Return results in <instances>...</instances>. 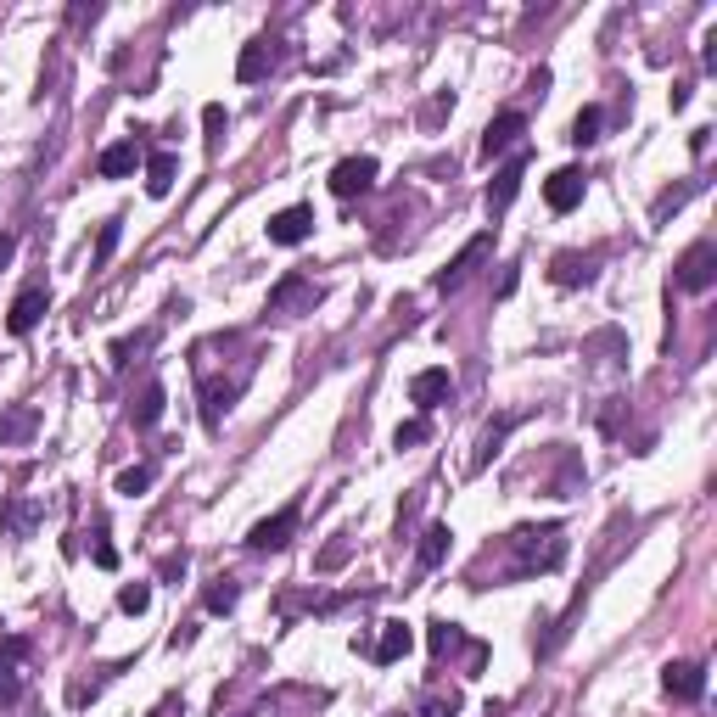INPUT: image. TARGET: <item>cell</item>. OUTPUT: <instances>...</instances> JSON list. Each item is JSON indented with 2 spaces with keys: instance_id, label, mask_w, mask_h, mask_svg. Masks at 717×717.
Returning <instances> with one entry per match:
<instances>
[{
  "instance_id": "44dd1931",
  "label": "cell",
  "mask_w": 717,
  "mask_h": 717,
  "mask_svg": "<svg viewBox=\"0 0 717 717\" xmlns=\"http://www.w3.org/2000/svg\"><path fill=\"white\" fill-rule=\"evenodd\" d=\"M449 527H443V521H437V527H426V538H421V566H443L449 561Z\"/></svg>"
},
{
  "instance_id": "5b68a950",
  "label": "cell",
  "mask_w": 717,
  "mask_h": 717,
  "mask_svg": "<svg viewBox=\"0 0 717 717\" xmlns=\"http://www.w3.org/2000/svg\"><path fill=\"white\" fill-rule=\"evenodd\" d=\"M292 533H297V505H286V510L264 516L253 533H247V549H258V555H269V549H286V544H292Z\"/></svg>"
},
{
  "instance_id": "d4e9b609",
  "label": "cell",
  "mask_w": 717,
  "mask_h": 717,
  "mask_svg": "<svg viewBox=\"0 0 717 717\" xmlns=\"http://www.w3.org/2000/svg\"><path fill=\"white\" fill-rule=\"evenodd\" d=\"M17 656H23V639H6L0 645V689H17Z\"/></svg>"
},
{
  "instance_id": "8fae6325",
  "label": "cell",
  "mask_w": 717,
  "mask_h": 717,
  "mask_svg": "<svg viewBox=\"0 0 717 717\" xmlns=\"http://www.w3.org/2000/svg\"><path fill=\"white\" fill-rule=\"evenodd\" d=\"M521 135H527V118L521 113H499L488 129H482V157H499V152H510V146H521Z\"/></svg>"
},
{
  "instance_id": "83f0119b",
  "label": "cell",
  "mask_w": 717,
  "mask_h": 717,
  "mask_svg": "<svg viewBox=\"0 0 717 717\" xmlns=\"http://www.w3.org/2000/svg\"><path fill=\"white\" fill-rule=\"evenodd\" d=\"M202 124H208V146H219V141H225V124H230V118H225V107L213 101V107H202Z\"/></svg>"
},
{
  "instance_id": "603a6c76",
  "label": "cell",
  "mask_w": 717,
  "mask_h": 717,
  "mask_svg": "<svg viewBox=\"0 0 717 717\" xmlns=\"http://www.w3.org/2000/svg\"><path fill=\"white\" fill-rule=\"evenodd\" d=\"M460 645H465V628H460V622H432V650H437V656H454Z\"/></svg>"
},
{
  "instance_id": "52a82bcc",
  "label": "cell",
  "mask_w": 717,
  "mask_h": 717,
  "mask_svg": "<svg viewBox=\"0 0 717 717\" xmlns=\"http://www.w3.org/2000/svg\"><path fill=\"white\" fill-rule=\"evenodd\" d=\"M370 185H376V157H342L337 169H331V191H337L342 202L365 197Z\"/></svg>"
},
{
  "instance_id": "4dcf8cb0",
  "label": "cell",
  "mask_w": 717,
  "mask_h": 717,
  "mask_svg": "<svg viewBox=\"0 0 717 717\" xmlns=\"http://www.w3.org/2000/svg\"><path fill=\"white\" fill-rule=\"evenodd\" d=\"M90 555H96V566H101V572H113V566H118V549L107 544V533H96V544H90Z\"/></svg>"
},
{
  "instance_id": "4316f807",
  "label": "cell",
  "mask_w": 717,
  "mask_h": 717,
  "mask_svg": "<svg viewBox=\"0 0 717 717\" xmlns=\"http://www.w3.org/2000/svg\"><path fill=\"white\" fill-rule=\"evenodd\" d=\"M146 488H152V465H129L124 477H118V493H129V499L146 493Z\"/></svg>"
},
{
  "instance_id": "1f68e13d",
  "label": "cell",
  "mask_w": 717,
  "mask_h": 717,
  "mask_svg": "<svg viewBox=\"0 0 717 717\" xmlns=\"http://www.w3.org/2000/svg\"><path fill=\"white\" fill-rule=\"evenodd\" d=\"M393 443H398V449H409V443H426V421H404V426L393 432Z\"/></svg>"
},
{
  "instance_id": "ffe728a7",
  "label": "cell",
  "mask_w": 717,
  "mask_h": 717,
  "mask_svg": "<svg viewBox=\"0 0 717 717\" xmlns=\"http://www.w3.org/2000/svg\"><path fill=\"white\" fill-rule=\"evenodd\" d=\"M269 62H275V51H269V40H253V45H241V62H236V79L241 85H253V79H264Z\"/></svg>"
},
{
  "instance_id": "484cf974",
  "label": "cell",
  "mask_w": 717,
  "mask_h": 717,
  "mask_svg": "<svg viewBox=\"0 0 717 717\" xmlns=\"http://www.w3.org/2000/svg\"><path fill=\"white\" fill-rule=\"evenodd\" d=\"M118 605H124L129 617H141L146 605H152V589H146V583H124V589H118Z\"/></svg>"
},
{
  "instance_id": "ba28073f",
  "label": "cell",
  "mask_w": 717,
  "mask_h": 717,
  "mask_svg": "<svg viewBox=\"0 0 717 717\" xmlns=\"http://www.w3.org/2000/svg\"><path fill=\"white\" fill-rule=\"evenodd\" d=\"M45 309H51V292H45V286H23L12 314H6V331H12V337H29L34 325L45 320Z\"/></svg>"
},
{
  "instance_id": "9a60e30c",
  "label": "cell",
  "mask_w": 717,
  "mask_h": 717,
  "mask_svg": "<svg viewBox=\"0 0 717 717\" xmlns=\"http://www.w3.org/2000/svg\"><path fill=\"white\" fill-rule=\"evenodd\" d=\"M141 141H118V146H107V152L96 157V174L101 180H124V174H135V163H141Z\"/></svg>"
},
{
  "instance_id": "277c9868",
  "label": "cell",
  "mask_w": 717,
  "mask_h": 717,
  "mask_svg": "<svg viewBox=\"0 0 717 717\" xmlns=\"http://www.w3.org/2000/svg\"><path fill=\"white\" fill-rule=\"evenodd\" d=\"M712 281H717V247L712 241H695V247L678 258V286H684V292H706Z\"/></svg>"
},
{
  "instance_id": "d6986e66",
  "label": "cell",
  "mask_w": 717,
  "mask_h": 717,
  "mask_svg": "<svg viewBox=\"0 0 717 717\" xmlns=\"http://www.w3.org/2000/svg\"><path fill=\"white\" fill-rule=\"evenodd\" d=\"M174 174H180L174 152H146V191H152V197H169V191H174Z\"/></svg>"
},
{
  "instance_id": "9c48e42d",
  "label": "cell",
  "mask_w": 717,
  "mask_h": 717,
  "mask_svg": "<svg viewBox=\"0 0 717 717\" xmlns=\"http://www.w3.org/2000/svg\"><path fill=\"white\" fill-rule=\"evenodd\" d=\"M661 689H667L673 701H701V695H706V667H701V661H667Z\"/></svg>"
},
{
  "instance_id": "7402d4cb",
  "label": "cell",
  "mask_w": 717,
  "mask_h": 717,
  "mask_svg": "<svg viewBox=\"0 0 717 717\" xmlns=\"http://www.w3.org/2000/svg\"><path fill=\"white\" fill-rule=\"evenodd\" d=\"M236 600H241V589L230 583V577H213L208 594H202V605H208V611H236Z\"/></svg>"
},
{
  "instance_id": "ac0fdd59",
  "label": "cell",
  "mask_w": 717,
  "mask_h": 717,
  "mask_svg": "<svg viewBox=\"0 0 717 717\" xmlns=\"http://www.w3.org/2000/svg\"><path fill=\"white\" fill-rule=\"evenodd\" d=\"M163 404H169V393H163V381H146V387H141V398L129 404V421H135V426H157V421H163Z\"/></svg>"
},
{
  "instance_id": "4fadbf2b",
  "label": "cell",
  "mask_w": 717,
  "mask_h": 717,
  "mask_svg": "<svg viewBox=\"0 0 717 717\" xmlns=\"http://www.w3.org/2000/svg\"><path fill=\"white\" fill-rule=\"evenodd\" d=\"M521 180H527V157H510L505 169L493 174V185H488V213H505L510 202H516Z\"/></svg>"
},
{
  "instance_id": "f546056e",
  "label": "cell",
  "mask_w": 717,
  "mask_h": 717,
  "mask_svg": "<svg viewBox=\"0 0 717 717\" xmlns=\"http://www.w3.org/2000/svg\"><path fill=\"white\" fill-rule=\"evenodd\" d=\"M460 706H454V695H432V701H421V712L415 717H454Z\"/></svg>"
},
{
  "instance_id": "7c38bea8",
  "label": "cell",
  "mask_w": 717,
  "mask_h": 717,
  "mask_svg": "<svg viewBox=\"0 0 717 717\" xmlns=\"http://www.w3.org/2000/svg\"><path fill=\"white\" fill-rule=\"evenodd\" d=\"M594 269H600V253H555L549 281H555V286H589Z\"/></svg>"
},
{
  "instance_id": "5bb4252c",
  "label": "cell",
  "mask_w": 717,
  "mask_h": 717,
  "mask_svg": "<svg viewBox=\"0 0 717 717\" xmlns=\"http://www.w3.org/2000/svg\"><path fill=\"white\" fill-rule=\"evenodd\" d=\"M409 650H415V633H409V622H381V639L370 656L381 661V667H393V661H404Z\"/></svg>"
},
{
  "instance_id": "6da1fadb",
  "label": "cell",
  "mask_w": 717,
  "mask_h": 717,
  "mask_svg": "<svg viewBox=\"0 0 717 717\" xmlns=\"http://www.w3.org/2000/svg\"><path fill=\"white\" fill-rule=\"evenodd\" d=\"M510 549H516V572H555L566 561L561 527H521L510 533Z\"/></svg>"
},
{
  "instance_id": "7a4b0ae2",
  "label": "cell",
  "mask_w": 717,
  "mask_h": 717,
  "mask_svg": "<svg viewBox=\"0 0 717 717\" xmlns=\"http://www.w3.org/2000/svg\"><path fill=\"white\" fill-rule=\"evenodd\" d=\"M314 303H320V281H309V275H281L269 292L275 314H314Z\"/></svg>"
},
{
  "instance_id": "2e32d148",
  "label": "cell",
  "mask_w": 717,
  "mask_h": 717,
  "mask_svg": "<svg viewBox=\"0 0 717 717\" xmlns=\"http://www.w3.org/2000/svg\"><path fill=\"white\" fill-rule=\"evenodd\" d=\"M449 393H454V381H449V370H443V365L421 370V376L409 381V398H415L421 409H437V404H443Z\"/></svg>"
},
{
  "instance_id": "30bf717a",
  "label": "cell",
  "mask_w": 717,
  "mask_h": 717,
  "mask_svg": "<svg viewBox=\"0 0 717 717\" xmlns=\"http://www.w3.org/2000/svg\"><path fill=\"white\" fill-rule=\"evenodd\" d=\"M583 191H589V180H583V169H555L544 180V202L555 213H572L577 202H583Z\"/></svg>"
},
{
  "instance_id": "d6a6232c",
  "label": "cell",
  "mask_w": 717,
  "mask_h": 717,
  "mask_svg": "<svg viewBox=\"0 0 717 717\" xmlns=\"http://www.w3.org/2000/svg\"><path fill=\"white\" fill-rule=\"evenodd\" d=\"M163 577H185V555H169V561H163Z\"/></svg>"
},
{
  "instance_id": "3957f363",
  "label": "cell",
  "mask_w": 717,
  "mask_h": 717,
  "mask_svg": "<svg viewBox=\"0 0 717 717\" xmlns=\"http://www.w3.org/2000/svg\"><path fill=\"white\" fill-rule=\"evenodd\" d=\"M488 247H493V236H488V230H482V236H471V241H465V247H460V258H454V264H443V269H437V292H460V286L465 281H471V269H477L482 264V258H488Z\"/></svg>"
},
{
  "instance_id": "f1b7e54d",
  "label": "cell",
  "mask_w": 717,
  "mask_h": 717,
  "mask_svg": "<svg viewBox=\"0 0 717 717\" xmlns=\"http://www.w3.org/2000/svg\"><path fill=\"white\" fill-rule=\"evenodd\" d=\"M113 247H118V219H107V225H101V236H96V264H107V258H113Z\"/></svg>"
},
{
  "instance_id": "e0dca14e",
  "label": "cell",
  "mask_w": 717,
  "mask_h": 717,
  "mask_svg": "<svg viewBox=\"0 0 717 717\" xmlns=\"http://www.w3.org/2000/svg\"><path fill=\"white\" fill-rule=\"evenodd\" d=\"M34 426H40V409L34 404H12L6 415H0V443H29Z\"/></svg>"
},
{
  "instance_id": "836d02e7",
  "label": "cell",
  "mask_w": 717,
  "mask_h": 717,
  "mask_svg": "<svg viewBox=\"0 0 717 717\" xmlns=\"http://www.w3.org/2000/svg\"><path fill=\"white\" fill-rule=\"evenodd\" d=\"M6 258H12V236H0V269H6Z\"/></svg>"
},
{
  "instance_id": "8992f818",
  "label": "cell",
  "mask_w": 717,
  "mask_h": 717,
  "mask_svg": "<svg viewBox=\"0 0 717 717\" xmlns=\"http://www.w3.org/2000/svg\"><path fill=\"white\" fill-rule=\"evenodd\" d=\"M309 236H314V208H303V202H292V208H281L269 219V241L275 247H303Z\"/></svg>"
},
{
  "instance_id": "cb8c5ba5",
  "label": "cell",
  "mask_w": 717,
  "mask_h": 717,
  "mask_svg": "<svg viewBox=\"0 0 717 717\" xmlns=\"http://www.w3.org/2000/svg\"><path fill=\"white\" fill-rule=\"evenodd\" d=\"M572 141H577V146L600 141V107H583V113L572 118Z\"/></svg>"
}]
</instances>
